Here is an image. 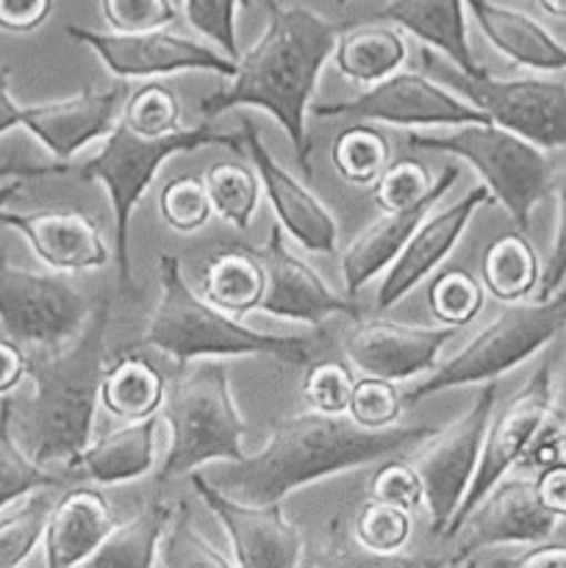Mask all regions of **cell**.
Returning <instances> with one entry per match:
<instances>
[{"label":"cell","mask_w":566,"mask_h":568,"mask_svg":"<svg viewBox=\"0 0 566 568\" xmlns=\"http://www.w3.org/2000/svg\"><path fill=\"white\" fill-rule=\"evenodd\" d=\"M436 433V427L427 425H392L370 430L355 425L353 419H344L342 414H322L311 408V414L277 419L261 453L244 455L222 471L220 480L211 483L228 497L244 503H283L297 488L338 471L386 458H403L411 449L427 447Z\"/></svg>","instance_id":"cell-1"},{"label":"cell","mask_w":566,"mask_h":568,"mask_svg":"<svg viewBox=\"0 0 566 568\" xmlns=\"http://www.w3.org/2000/svg\"><path fill=\"white\" fill-rule=\"evenodd\" d=\"M338 28L303 6L266 0V28L259 42L236 59L231 83L200 100V116L216 120L239 105L270 111L292 142L300 170H311L305 114L316 81L336 50Z\"/></svg>","instance_id":"cell-2"},{"label":"cell","mask_w":566,"mask_h":568,"mask_svg":"<svg viewBox=\"0 0 566 568\" xmlns=\"http://www.w3.org/2000/svg\"><path fill=\"white\" fill-rule=\"evenodd\" d=\"M109 303H100L75 342L67 347L28 355L33 388L14 399V433L39 466L70 469L92 442L94 410L105 372Z\"/></svg>","instance_id":"cell-3"},{"label":"cell","mask_w":566,"mask_h":568,"mask_svg":"<svg viewBox=\"0 0 566 568\" xmlns=\"http://www.w3.org/2000/svg\"><path fill=\"white\" fill-rule=\"evenodd\" d=\"M159 303L148 320L142 347H153L175 361L194 358H244L266 355L305 366L311 361L309 336H275L247 325H239L236 316L216 308L209 300L198 297L181 272V261L172 253L159 255Z\"/></svg>","instance_id":"cell-4"},{"label":"cell","mask_w":566,"mask_h":568,"mask_svg":"<svg viewBox=\"0 0 566 568\" xmlns=\"http://www.w3.org/2000/svg\"><path fill=\"white\" fill-rule=\"evenodd\" d=\"M209 144L244 150L242 131H220V128L209 125V120L192 128L181 125L166 133L133 131L125 120H117L114 128L105 133L103 148L78 166L83 181H100L109 189L111 211H114V261L122 292L131 283V258H128V239L131 236L128 233H131L133 209L144 197L155 172L166 159L209 148Z\"/></svg>","instance_id":"cell-5"},{"label":"cell","mask_w":566,"mask_h":568,"mask_svg":"<svg viewBox=\"0 0 566 568\" xmlns=\"http://www.w3.org/2000/svg\"><path fill=\"white\" fill-rule=\"evenodd\" d=\"M405 142L414 150L447 153L475 166L488 192L499 200L505 214L522 233L530 231L533 209L553 189V166L547 153L492 120L455 125L444 133L411 131Z\"/></svg>","instance_id":"cell-6"},{"label":"cell","mask_w":566,"mask_h":568,"mask_svg":"<svg viewBox=\"0 0 566 568\" xmlns=\"http://www.w3.org/2000/svg\"><path fill=\"white\" fill-rule=\"evenodd\" d=\"M170 422V449L159 483L186 475L209 460L244 458V419L231 392L228 366L209 361L178 377L164 399Z\"/></svg>","instance_id":"cell-7"},{"label":"cell","mask_w":566,"mask_h":568,"mask_svg":"<svg viewBox=\"0 0 566 568\" xmlns=\"http://www.w3.org/2000/svg\"><path fill=\"white\" fill-rule=\"evenodd\" d=\"M566 327V292L530 305H511L494 316L483 331H477L458 353L442 366H433V375L403 392L405 408L436 397L453 388L497 381L499 375L519 366L533 353L553 342Z\"/></svg>","instance_id":"cell-8"},{"label":"cell","mask_w":566,"mask_h":568,"mask_svg":"<svg viewBox=\"0 0 566 568\" xmlns=\"http://www.w3.org/2000/svg\"><path fill=\"white\" fill-rule=\"evenodd\" d=\"M89 322V303L67 277L31 272L0 258V325L22 347L53 349L75 342Z\"/></svg>","instance_id":"cell-9"},{"label":"cell","mask_w":566,"mask_h":568,"mask_svg":"<svg viewBox=\"0 0 566 568\" xmlns=\"http://www.w3.org/2000/svg\"><path fill=\"white\" fill-rule=\"evenodd\" d=\"M497 397L499 383H483L466 414L438 430L431 438V449L414 464L422 483V505L431 514V536L444 538L466 488L472 486Z\"/></svg>","instance_id":"cell-10"},{"label":"cell","mask_w":566,"mask_h":568,"mask_svg":"<svg viewBox=\"0 0 566 568\" xmlns=\"http://www.w3.org/2000/svg\"><path fill=\"white\" fill-rule=\"evenodd\" d=\"M433 67L455 92L464 94L497 125L519 133L542 150L566 144V83L538 81V78L503 81V78H492L486 70L481 75H466L455 67Z\"/></svg>","instance_id":"cell-11"},{"label":"cell","mask_w":566,"mask_h":568,"mask_svg":"<svg viewBox=\"0 0 566 568\" xmlns=\"http://www.w3.org/2000/svg\"><path fill=\"white\" fill-rule=\"evenodd\" d=\"M316 116H342L350 122H386L400 128L431 125H469L488 116L469 103L453 87H442L422 72H394L372 83L353 100L311 105Z\"/></svg>","instance_id":"cell-12"},{"label":"cell","mask_w":566,"mask_h":568,"mask_svg":"<svg viewBox=\"0 0 566 568\" xmlns=\"http://www.w3.org/2000/svg\"><path fill=\"white\" fill-rule=\"evenodd\" d=\"M555 372L549 361H544L536 372L530 375V381L503 405L497 416L492 414L488 422L486 442H483L481 464H477L475 477H472V486L466 488L464 499H461L458 510H455L453 521H449L447 532H444L442 541L453 538L461 530V525L466 521V516L483 503L488 491L508 475L514 466H519L522 455L527 453L530 442L536 438V433L542 430V425L547 422V416L553 414L555 403Z\"/></svg>","instance_id":"cell-13"},{"label":"cell","mask_w":566,"mask_h":568,"mask_svg":"<svg viewBox=\"0 0 566 568\" xmlns=\"http://www.w3.org/2000/svg\"><path fill=\"white\" fill-rule=\"evenodd\" d=\"M67 37L78 44H87L100 64L120 81H139V78H164L175 72H214V75L231 78L236 61L228 59L222 50L198 39L181 37L166 28L131 33H103L83 26H67Z\"/></svg>","instance_id":"cell-14"},{"label":"cell","mask_w":566,"mask_h":568,"mask_svg":"<svg viewBox=\"0 0 566 568\" xmlns=\"http://www.w3.org/2000/svg\"><path fill=\"white\" fill-rule=\"evenodd\" d=\"M558 519L560 516L553 514L538 497L536 480L505 475L466 516L461 530L453 536L458 538L455 552L442 564L464 566L483 549H519L547 541L558 527Z\"/></svg>","instance_id":"cell-15"},{"label":"cell","mask_w":566,"mask_h":568,"mask_svg":"<svg viewBox=\"0 0 566 568\" xmlns=\"http://www.w3.org/2000/svg\"><path fill=\"white\" fill-rule=\"evenodd\" d=\"M189 483L225 530L233 564L244 568H294L305 564L303 536L286 519L281 503L255 505L228 497L205 475H192Z\"/></svg>","instance_id":"cell-16"},{"label":"cell","mask_w":566,"mask_h":568,"mask_svg":"<svg viewBox=\"0 0 566 568\" xmlns=\"http://www.w3.org/2000/svg\"><path fill=\"white\" fill-rule=\"evenodd\" d=\"M461 333L458 325H405L392 320L358 322L344 338V355L358 372L383 381H408L433 369L442 349Z\"/></svg>","instance_id":"cell-17"},{"label":"cell","mask_w":566,"mask_h":568,"mask_svg":"<svg viewBox=\"0 0 566 568\" xmlns=\"http://www.w3.org/2000/svg\"><path fill=\"white\" fill-rule=\"evenodd\" d=\"M242 139H244V153L253 161L255 172L261 178V186H264L266 197H270L272 211L277 216V225L294 239L303 250L320 255L336 253L338 244V225L336 216L331 214L325 203H322L316 194H311L305 189V183H300L275 155L270 153V148L261 139L259 128L250 120H242Z\"/></svg>","instance_id":"cell-18"},{"label":"cell","mask_w":566,"mask_h":568,"mask_svg":"<svg viewBox=\"0 0 566 568\" xmlns=\"http://www.w3.org/2000/svg\"><path fill=\"white\" fill-rule=\"evenodd\" d=\"M261 266L266 272V288L261 297L259 311L275 320L305 322V325H322L327 316H350L358 320V308L338 297L320 272L286 247L281 227H272L270 239L261 250H255Z\"/></svg>","instance_id":"cell-19"},{"label":"cell","mask_w":566,"mask_h":568,"mask_svg":"<svg viewBox=\"0 0 566 568\" xmlns=\"http://www.w3.org/2000/svg\"><path fill=\"white\" fill-rule=\"evenodd\" d=\"M494 200V194L488 192V186H472L464 197L455 200L453 205H447L444 211H431V214L422 220V225L411 233V239L405 242V247L400 250L397 258L388 264L386 277L381 281L377 288L375 305L377 311H386L392 305H397L411 288L420 286L427 275H431L436 266L444 264L453 247L458 244V239L464 236L466 225L472 222V216L488 205Z\"/></svg>","instance_id":"cell-20"},{"label":"cell","mask_w":566,"mask_h":568,"mask_svg":"<svg viewBox=\"0 0 566 568\" xmlns=\"http://www.w3.org/2000/svg\"><path fill=\"white\" fill-rule=\"evenodd\" d=\"M122 98L125 87L109 83V87H87L70 98L50 100V103L22 105V128H28L55 161L67 164L78 150L114 128Z\"/></svg>","instance_id":"cell-21"},{"label":"cell","mask_w":566,"mask_h":568,"mask_svg":"<svg viewBox=\"0 0 566 568\" xmlns=\"http://www.w3.org/2000/svg\"><path fill=\"white\" fill-rule=\"evenodd\" d=\"M0 222L31 244L33 255L50 270L92 272L111 261L98 222L83 211H0Z\"/></svg>","instance_id":"cell-22"},{"label":"cell","mask_w":566,"mask_h":568,"mask_svg":"<svg viewBox=\"0 0 566 568\" xmlns=\"http://www.w3.org/2000/svg\"><path fill=\"white\" fill-rule=\"evenodd\" d=\"M461 166L447 164L442 172H438L436 183H433L431 194L422 197L420 203L408 205V209L388 211V216L372 222L342 255V277L344 286H347L350 294H358L361 288L370 281H375L394 258H397L400 250L405 247V242L411 239V233L422 225L427 214L436 209L438 200L449 192V189L458 183Z\"/></svg>","instance_id":"cell-23"},{"label":"cell","mask_w":566,"mask_h":568,"mask_svg":"<svg viewBox=\"0 0 566 568\" xmlns=\"http://www.w3.org/2000/svg\"><path fill=\"white\" fill-rule=\"evenodd\" d=\"M120 525L109 499L94 488H72L48 516L44 527V564L50 568H70L89 564L105 538Z\"/></svg>","instance_id":"cell-24"},{"label":"cell","mask_w":566,"mask_h":568,"mask_svg":"<svg viewBox=\"0 0 566 568\" xmlns=\"http://www.w3.org/2000/svg\"><path fill=\"white\" fill-rule=\"evenodd\" d=\"M464 3L469 6V14L475 17L488 44L505 59L538 72L566 70V44L558 42L530 14L494 0H464Z\"/></svg>","instance_id":"cell-25"},{"label":"cell","mask_w":566,"mask_h":568,"mask_svg":"<svg viewBox=\"0 0 566 568\" xmlns=\"http://www.w3.org/2000/svg\"><path fill=\"white\" fill-rule=\"evenodd\" d=\"M155 433H159V414L148 419H133L105 436L92 438L87 449L72 460L67 475L83 477L98 486L142 480L153 469Z\"/></svg>","instance_id":"cell-26"},{"label":"cell","mask_w":566,"mask_h":568,"mask_svg":"<svg viewBox=\"0 0 566 568\" xmlns=\"http://www.w3.org/2000/svg\"><path fill=\"white\" fill-rule=\"evenodd\" d=\"M377 20L403 28L420 42L431 44L455 70L466 75H481L483 67L472 55L466 37L464 0H388L377 9Z\"/></svg>","instance_id":"cell-27"},{"label":"cell","mask_w":566,"mask_h":568,"mask_svg":"<svg viewBox=\"0 0 566 568\" xmlns=\"http://www.w3.org/2000/svg\"><path fill=\"white\" fill-rule=\"evenodd\" d=\"M266 288V272L255 250L228 247L211 255L203 266V292L209 303L233 316L259 311Z\"/></svg>","instance_id":"cell-28"},{"label":"cell","mask_w":566,"mask_h":568,"mask_svg":"<svg viewBox=\"0 0 566 568\" xmlns=\"http://www.w3.org/2000/svg\"><path fill=\"white\" fill-rule=\"evenodd\" d=\"M408 59V44L394 26H361L338 33L333 61L355 83H377L394 75Z\"/></svg>","instance_id":"cell-29"},{"label":"cell","mask_w":566,"mask_h":568,"mask_svg":"<svg viewBox=\"0 0 566 568\" xmlns=\"http://www.w3.org/2000/svg\"><path fill=\"white\" fill-rule=\"evenodd\" d=\"M166 381L153 364L139 355H125L105 366L103 386H100V403L105 410L120 419H148L164 408Z\"/></svg>","instance_id":"cell-30"},{"label":"cell","mask_w":566,"mask_h":568,"mask_svg":"<svg viewBox=\"0 0 566 568\" xmlns=\"http://www.w3.org/2000/svg\"><path fill=\"white\" fill-rule=\"evenodd\" d=\"M172 503L164 497H153L144 508L128 521H120L103 547L89 558V566H125V568H148L159 560L161 538L170 525Z\"/></svg>","instance_id":"cell-31"},{"label":"cell","mask_w":566,"mask_h":568,"mask_svg":"<svg viewBox=\"0 0 566 568\" xmlns=\"http://www.w3.org/2000/svg\"><path fill=\"white\" fill-rule=\"evenodd\" d=\"M481 277L486 292L499 303H519L538 288L542 264L522 231L494 239L483 253Z\"/></svg>","instance_id":"cell-32"},{"label":"cell","mask_w":566,"mask_h":568,"mask_svg":"<svg viewBox=\"0 0 566 568\" xmlns=\"http://www.w3.org/2000/svg\"><path fill=\"white\" fill-rule=\"evenodd\" d=\"M59 475L39 466L14 433V399H0V510L42 488L59 486Z\"/></svg>","instance_id":"cell-33"},{"label":"cell","mask_w":566,"mask_h":568,"mask_svg":"<svg viewBox=\"0 0 566 568\" xmlns=\"http://www.w3.org/2000/svg\"><path fill=\"white\" fill-rule=\"evenodd\" d=\"M203 181L211 211L239 233H247L261 197V178L255 166H244L242 161H216Z\"/></svg>","instance_id":"cell-34"},{"label":"cell","mask_w":566,"mask_h":568,"mask_svg":"<svg viewBox=\"0 0 566 568\" xmlns=\"http://www.w3.org/2000/svg\"><path fill=\"white\" fill-rule=\"evenodd\" d=\"M155 564L166 568H228L233 566V558L211 544V538L194 521L189 505L175 499Z\"/></svg>","instance_id":"cell-35"},{"label":"cell","mask_w":566,"mask_h":568,"mask_svg":"<svg viewBox=\"0 0 566 568\" xmlns=\"http://www.w3.org/2000/svg\"><path fill=\"white\" fill-rule=\"evenodd\" d=\"M333 170L355 186H370L388 166V142L370 122H350L331 148Z\"/></svg>","instance_id":"cell-36"},{"label":"cell","mask_w":566,"mask_h":568,"mask_svg":"<svg viewBox=\"0 0 566 568\" xmlns=\"http://www.w3.org/2000/svg\"><path fill=\"white\" fill-rule=\"evenodd\" d=\"M48 491L50 488L28 494L20 508L9 510L0 519V568L26 564L44 538L48 516L53 510V499Z\"/></svg>","instance_id":"cell-37"},{"label":"cell","mask_w":566,"mask_h":568,"mask_svg":"<svg viewBox=\"0 0 566 568\" xmlns=\"http://www.w3.org/2000/svg\"><path fill=\"white\" fill-rule=\"evenodd\" d=\"M353 536L361 549H370L375 555H397L414 536V519H411V510L370 499L355 514Z\"/></svg>","instance_id":"cell-38"},{"label":"cell","mask_w":566,"mask_h":568,"mask_svg":"<svg viewBox=\"0 0 566 568\" xmlns=\"http://www.w3.org/2000/svg\"><path fill=\"white\" fill-rule=\"evenodd\" d=\"M159 214L175 233H194L211 220V200L205 181L198 175H178L159 192Z\"/></svg>","instance_id":"cell-39"},{"label":"cell","mask_w":566,"mask_h":568,"mask_svg":"<svg viewBox=\"0 0 566 568\" xmlns=\"http://www.w3.org/2000/svg\"><path fill=\"white\" fill-rule=\"evenodd\" d=\"M427 300H431V311L438 322L464 327L481 314L483 286L469 272L449 270L433 281Z\"/></svg>","instance_id":"cell-40"},{"label":"cell","mask_w":566,"mask_h":568,"mask_svg":"<svg viewBox=\"0 0 566 568\" xmlns=\"http://www.w3.org/2000/svg\"><path fill=\"white\" fill-rule=\"evenodd\" d=\"M120 120H125L133 131L142 133H166L181 128V103L170 87L159 81H150L122 109Z\"/></svg>","instance_id":"cell-41"},{"label":"cell","mask_w":566,"mask_h":568,"mask_svg":"<svg viewBox=\"0 0 566 568\" xmlns=\"http://www.w3.org/2000/svg\"><path fill=\"white\" fill-rule=\"evenodd\" d=\"M433 183H436V178L420 161L400 159L381 172V178L372 186V197L388 214V211H400L420 203L422 197L431 194Z\"/></svg>","instance_id":"cell-42"},{"label":"cell","mask_w":566,"mask_h":568,"mask_svg":"<svg viewBox=\"0 0 566 568\" xmlns=\"http://www.w3.org/2000/svg\"><path fill=\"white\" fill-rule=\"evenodd\" d=\"M403 408V392H397L392 381L364 375V381H355L347 414L355 425L377 430V427H392Z\"/></svg>","instance_id":"cell-43"},{"label":"cell","mask_w":566,"mask_h":568,"mask_svg":"<svg viewBox=\"0 0 566 568\" xmlns=\"http://www.w3.org/2000/svg\"><path fill=\"white\" fill-rule=\"evenodd\" d=\"M250 0H183L186 20L200 37L211 39L228 59H239L236 11Z\"/></svg>","instance_id":"cell-44"},{"label":"cell","mask_w":566,"mask_h":568,"mask_svg":"<svg viewBox=\"0 0 566 568\" xmlns=\"http://www.w3.org/2000/svg\"><path fill=\"white\" fill-rule=\"evenodd\" d=\"M353 388V369L336 364V361L309 366V372H305L303 377L305 403L314 410H322V414H347Z\"/></svg>","instance_id":"cell-45"},{"label":"cell","mask_w":566,"mask_h":568,"mask_svg":"<svg viewBox=\"0 0 566 568\" xmlns=\"http://www.w3.org/2000/svg\"><path fill=\"white\" fill-rule=\"evenodd\" d=\"M103 20L114 31H153L178 22L175 0H100Z\"/></svg>","instance_id":"cell-46"},{"label":"cell","mask_w":566,"mask_h":568,"mask_svg":"<svg viewBox=\"0 0 566 568\" xmlns=\"http://www.w3.org/2000/svg\"><path fill=\"white\" fill-rule=\"evenodd\" d=\"M370 494L377 503L394 505V508H403L414 514L422 505V483L414 464L400 458L386 460V464L375 471V477H372Z\"/></svg>","instance_id":"cell-47"},{"label":"cell","mask_w":566,"mask_h":568,"mask_svg":"<svg viewBox=\"0 0 566 568\" xmlns=\"http://www.w3.org/2000/svg\"><path fill=\"white\" fill-rule=\"evenodd\" d=\"M553 189L555 197H558V216H555L553 247H549L547 261L542 266V277H538L536 300L553 297L566 283V166L558 178H553Z\"/></svg>","instance_id":"cell-48"},{"label":"cell","mask_w":566,"mask_h":568,"mask_svg":"<svg viewBox=\"0 0 566 568\" xmlns=\"http://www.w3.org/2000/svg\"><path fill=\"white\" fill-rule=\"evenodd\" d=\"M53 0H0V31L31 33L48 22Z\"/></svg>","instance_id":"cell-49"},{"label":"cell","mask_w":566,"mask_h":568,"mask_svg":"<svg viewBox=\"0 0 566 568\" xmlns=\"http://www.w3.org/2000/svg\"><path fill=\"white\" fill-rule=\"evenodd\" d=\"M28 377V355L14 338H0V397H9Z\"/></svg>","instance_id":"cell-50"},{"label":"cell","mask_w":566,"mask_h":568,"mask_svg":"<svg viewBox=\"0 0 566 568\" xmlns=\"http://www.w3.org/2000/svg\"><path fill=\"white\" fill-rule=\"evenodd\" d=\"M536 488L542 503L547 505L553 514H558L560 519L566 516V460L547 466L536 475Z\"/></svg>","instance_id":"cell-51"},{"label":"cell","mask_w":566,"mask_h":568,"mask_svg":"<svg viewBox=\"0 0 566 568\" xmlns=\"http://www.w3.org/2000/svg\"><path fill=\"white\" fill-rule=\"evenodd\" d=\"M505 564L519 568H566V544H553L547 538L530 547H519V555L505 558Z\"/></svg>","instance_id":"cell-52"},{"label":"cell","mask_w":566,"mask_h":568,"mask_svg":"<svg viewBox=\"0 0 566 568\" xmlns=\"http://www.w3.org/2000/svg\"><path fill=\"white\" fill-rule=\"evenodd\" d=\"M11 128H22V105H17V100L11 98L9 70L0 67V133Z\"/></svg>","instance_id":"cell-53"},{"label":"cell","mask_w":566,"mask_h":568,"mask_svg":"<svg viewBox=\"0 0 566 568\" xmlns=\"http://www.w3.org/2000/svg\"><path fill=\"white\" fill-rule=\"evenodd\" d=\"M50 172H64V166H42V164H22V161H6L0 164V181L3 178H39L50 175Z\"/></svg>","instance_id":"cell-54"},{"label":"cell","mask_w":566,"mask_h":568,"mask_svg":"<svg viewBox=\"0 0 566 568\" xmlns=\"http://www.w3.org/2000/svg\"><path fill=\"white\" fill-rule=\"evenodd\" d=\"M553 386H555L553 408H555V414L564 416V419H566V364H564V369H560V375L555 377Z\"/></svg>","instance_id":"cell-55"},{"label":"cell","mask_w":566,"mask_h":568,"mask_svg":"<svg viewBox=\"0 0 566 568\" xmlns=\"http://www.w3.org/2000/svg\"><path fill=\"white\" fill-rule=\"evenodd\" d=\"M22 181H26V178H6V183L0 186V211H3L6 205L17 197V192L22 189Z\"/></svg>","instance_id":"cell-56"},{"label":"cell","mask_w":566,"mask_h":568,"mask_svg":"<svg viewBox=\"0 0 566 568\" xmlns=\"http://www.w3.org/2000/svg\"><path fill=\"white\" fill-rule=\"evenodd\" d=\"M544 14L558 17V20H566V0H538Z\"/></svg>","instance_id":"cell-57"},{"label":"cell","mask_w":566,"mask_h":568,"mask_svg":"<svg viewBox=\"0 0 566 568\" xmlns=\"http://www.w3.org/2000/svg\"><path fill=\"white\" fill-rule=\"evenodd\" d=\"M560 449H564V460H566V419L560 425Z\"/></svg>","instance_id":"cell-58"},{"label":"cell","mask_w":566,"mask_h":568,"mask_svg":"<svg viewBox=\"0 0 566 568\" xmlns=\"http://www.w3.org/2000/svg\"><path fill=\"white\" fill-rule=\"evenodd\" d=\"M338 3H347V0H338Z\"/></svg>","instance_id":"cell-59"}]
</instances>
